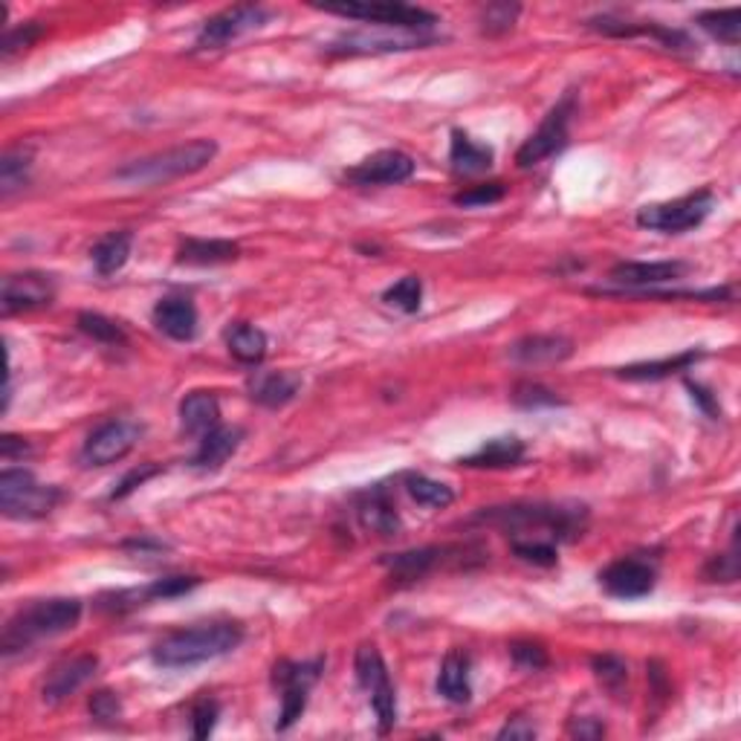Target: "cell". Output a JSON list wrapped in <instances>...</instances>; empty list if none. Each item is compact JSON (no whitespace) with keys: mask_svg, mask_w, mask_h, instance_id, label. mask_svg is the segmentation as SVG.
Masks as SVG:
<instances>
[{"mask_svg":"<svg viewBox=\"0 0 741 741\" xmlns=\"http://www.w3.org/2000/svg\"><path fill=\"white\" fill-rule=\"evenodd\" d=\"M243 643V625L235 620H212V623H198L189 629H177L166 634L163 641L154 643L151 658L157 667L183 669L198 667L206 660L224 658Z\"/></svg>","mask_w":741,"mask_h":741,"instance_id":"6da1fadb","label":"cell"},{"mask_svg":"<svg viewBox=\"0 0 741 741\" xmlns=\"http://www.w3.org/2000/svg\"><path fill=\"white\" fill-rule=\"evenodd\" d=\"M82 620V602L73 597H52V600H38L33 606L21 608L3 629L0 649L3 655L29 649L33 643L59 637V634L75 629Z\"/></svg>","mask_w":741,"mask_h":741,"instance_id":"7a4b0ae2","label":"cell"},{"mask_svg":"<svg viewBox=\"0 0 741 741\" xmlns=\"http://www.w3.org/2000/svg\"><path fill=\"white\" fill-rule=\"evenodd\" d=\"M585 507H565V504H507V507L481 510L475 522L501 527L510 534H536L548 530L553 539H574L585 530Z\"/></svg>","mask_w":741,"mask_h":741,"instance_id":"3957f363","label":"cell"},{"mask_svg":"<svg viewBox=\"0 0 741 741\" xmlns=\"http://www.w3.org/2000/svg\"><path fill=\"white\" fill-rule=\"evenodd\" d=\"M217 157V142L215 140H192L175 148L159 151L151 157L134 159L117 171L119 183L128 186H159L180 180V177H192Z\"/></svg>","mask_w":741,"mask_h":741,"instance_id":"277c9868","label":"cell"},{"mask_svg":"<svg viewBox=\"0 0 741 741\" xmlns=\"http://www.w3.org/2000/svg\"><path fill=\"white\" fill-rule=\"evenodd\" d=\"M64 499L59 487H44L26 469L0 473V510L9 518H44Z\"/></svg>","mask_w":741,"mask_h":741,"instance_id":"5b68a950","label":"cell"},{"mask_svg":"<svg viewBox=\"0 0 741 741\" xmlns=\"http://www.w3.org/2000/svg\"><path fill=\"white\" fill-rule=\"evenodd\" d=\"M713 208H716V194L709 189H698V192L686 194V198H678V201L643 206L637 212V226L664 235L690 232V229L707 220Z\"/></svg>","mask_w":741,"mask_h":741,"instance_id":"8992f818","label":"cell"},{"mask_svg":"<svg viewBox=\"0 0 741 741\" xmlns=\"http://www.w3.org/2000/svg\"><path fill=\"white\" fill-rule=\"evenodd\" d=\"M354 669H357L359 686L368 692L371 707H374L377 718H380V733H389L397 725V695H394V683L389 678L385 660L380 655L374 643H362L354 658Z\"/></svg>","mask_w":741,"mask_h":741,"instance_id":"52a82bcc","label":"cell"},{"mask_svg":"<svg viewBox=\"0 0 741 741\" xmlns=\"http://www.w3.org/2000/svg\"><path fill=\"white\" fill-rule=\"evenodd\" d=\"M331 15L354 17L380 29H403V33H426L438 24V15L429 9L408 3H345V7H322Z\"/></svg>","mask_w":741,"mask_h":741,"instance_id":"ba28073f","label":"cell"},{"mask_svg":"<svg viewBox=\"0 0 741 741\" xmlns=\"http://www.w3.org/2000/svg\"><path fill=\"white\" fill-rule=\"evenodd\" d=\"M325 669V660H308V664H292V660H278L273 669V683L282 686V718L278 730H290L308 707L310 686L319 681Z\"/></svg>","mask_w":741,"mask_h":741,"instance_id":"9c48e42d","label":"cell"},{"mask_svg":"<svg viewBox=\"0 0 741 741\" xmlns=\"http://www.w3.org/2000/svg\"><path fill=\"white\" fill-rule=\"evenodd\" d=\"M270 21V12L259 3H241V7H229L224 12H217L215 17H208L203 24L194 50H220L226 44L238 41L241 35L261 29Z\"/></svg>","mask_w":741,"mask_h":741,"instance_id":"30bf717a","label":"cell"},{"mask_svg":"<svg viewBox=\"0 0 741 741\" xmlns=\"http://www.w3.org/2000/svg\"><path fill=\"white\" fill-rule=\"evenodd\" d=\"M571 117H574V96L567 93L565 99L559 101L557 108L550 110L548 117H545V122L536 128L534 134L527 136L525 145L518 148L516 166L518 168H534V166H539L541 159L553 157L557 151L565 148Z\"/></svg>","mask_w":741,"mask_h":741,"instance_id":"8fae6325","label":"cell"},{"mask_svg":"<svg viewBox=\"0 0 741 741\" xmlns=\"http://www.w3.org/2000/svg\"><path fill=\"white\" fill-rule=\"evenodd\" d=\"M142 429L131 420H108L101 423L99 429H93L91 438L84 441L82 458L87 467H108V464H117L134 450L136 441H140Z\"/></svg>","mask_w":741,"mask_h":741,"instance_id":"7c38bea8","label":"cell"},{"mask_svg":"<svg viewBox=\"0 0 741 741\" xmlns=\"http://www.w3.org/2000/svg\"><path fill=\"white\" fill-rule=\"evenodd\" d=\"M415 175V159L408 157L406 151L385 148L366 157L359 166L345 171V180L350 186H397L406 183L408 177Z\"/></svg>","mask_w":741,"mask_h":741,"instance_id":"4fadbf2b","label":"cell"},{"mask_svg":"<svg viewBox=\"0 0 741 741\" xmlns=\"http://www.w3.org/2000/svg\"><path fill=\"white\" fill-rule=\"evenodd\" d=\"M655 583H658V571L643 559H617L600 574L602 591L617 600H641L655 591Z\"/></svg>","mask_w":741,"mask_h":741,"instance_id":"5bb4252c","label":"cell"},{"mask_svg":"<svg viewBox=\"0 0 741 741\" xmlns=\"http://www.w3.org/2000/svg\"><path fill=\"white\" fill-rule=\"evenodd\" d=\"M56 299V284L50 275L41 273H17L3 278V290H0V308L7 316L12 313H24V310L50 308Z\"/></svg>","mask_w":741,"mask_h":741,"instance_id":"9a60e30c","label":"cell"},{"mask_svg":"<svg viewBox=\"0 0 741 741\" xmlns=\"http://www.w3.org/2000/svg\"><path fill=\"white\" fill-rule=\"evenodd\" d=\"M432 35L423 33H403V29H385L383 33H350L342 35L334 44V52L345 56H357V52H397V50H415L432 44Z\"/></svg>","mask_w":741,"mask_h":741,"instance_id":"2e32d148","label":"cell"},{"mask_svg":"<svg viewBox=\"0 0 741 741\" xmlns=\"http://www.w3.org/2000/svg\"><path fill=\"white\" fill-rule=\"evenodd\" d=\"M99 669V658L96 655H79V658H68L56 664L44 681V701L47 704H61L64 698H70L73 692H79L84 683L91 681L93 674Z\"/></svg>","mask_w":741,"mask_h":741,"instance_id":"e0dca14e","label":"cell"},{"mask_svg":"<svg viewBox=\"0 0 741 741\" xmlns=\"http://www.w3.org/2000/svg\"><path fill=\"white\" fill-rule=\"evenodd\" d=\"M690 273V264L683 261H623V264H614L608 278L614 284H623V287H652V284H667L678 282L683 275Z\"/></svg>","mask_w":741,"mask_h":741,"instance_id":"ac0fdd59","label":"cell"},{"mask_svg":"<svg viewBox=\"0 0 741 741\" xmlns=\"http://www.w3.org/2000/svg\"><path fill=\"white\" fill-rule=\"evenodd\" d=\"M154 325L177 342H192L198 336V308L186 296H168L154 308Z\"/></svg>","mask_w":741,"mask_h":741,"instance_id":"d6986e66","label":"cell"},{"mask_svg":"<svg viewBox=\"0 0 741 741\" xmlns=\"http://www.w3.org/2000/svg\"><path fill=\"white\" fill-rule=\"evenodd\" d=\"M357 518L368 534L383 536V539H389V536H394L401 530L397 507H394V501L389 499V492H385L383 487H371V490L357 501Z\"/></svg>","mask_w":741,"mask_h":741,"instance_id":"ffe728a7","label":"cell"},{"mask_svg":"<svg viewBox=\"0 0 741 741\" xmlns=\"http://www.w3.org/2000/svg\"><path fill=\"white\" fill-rule=\"evenodd\" d=\"M571 354H574V342L553 334L525 336V339L510 345V357L522 362V366H553V362H562Z\"/></svg>","mask_w":741,"mask_h":741,"instance_id":"44dd1931","label":"cell"},{"mask_svg":"<svg viewBox=\"0 0 741 741\" xmlns=\"http://www.w3.org/2000/svg\"><path fill=\"white\" fill-rule=\"evenodd\" d=\"M241 441L243 429H238V426H215L212 432L201 438V446H198L192 464L198 469H220L238 452Z\"/></svg>","mask_w":741,"mask_h":741,"instance_id":"7402d4cb","label":"cell"},{"mask_svg":"<svg viewBox=\"0 0 741 741\" xmlns=\"http://www.w3.org/2000/svg\"><path fill=\"white\" fill-rule=\"evenodd\" d=\"M241 255V247L235 241H220V238H186L177 247V261L192 264V267H215V264H229Z\"/></svg>","mask_w":741,"mask_h":741,"instance_id":"603a6c76","label":"cell"},{"mask_svg":"<svg viewBox=\"0 0 741 741\" xmlns=\"http://www.w3.org/2000/svg\"><path fill=\"white\" fill-rule=\"evenodd\" d=\"M594 29H600V33L606 35H620V38H632V35H649V38H655L658 44H664L667 50H692V41L686 38L683 33H678V29H667V26H658V24H641V26H632L625 24V21H614V17H594L591 24Z\"/></svg>","mask_w":741,"mask_h":741,"instance_id":"cb8c5ba5","label":"cell"},{"mask_svg":"<svg viewBox=\"0 0 741 741\" xmlns=\"http://www.w3.org/2000/svg\"><path fill=\"white\" fill-rule=\"evenodd\" d=\"M252 401L267 408H282L301 392V374L296 371H267L259 374L250 385Z\"/></svg>","mask_w":741,"mask_h":741,"instance_id":"d4e9b609","label":"cell"},{"mask_svg":"<svg viewBox=\"0 0 741 741\" xmlns=\"http://www.w3.org/2000/svg\"><path fill=\"white\" fill-rule=\"evenodd\" d=\"M525 452V443L513 438V434H507V438H492V441H487L481 450L467 455L461 464L473 469H507L522 464Z\"/></svg>","mask_w":741,"mask_h":741,"instance_id":"484cf974","label":"cell"},{"mask_svg":"<svg viewBox=\"0 0 741 741\" xmlns=\"http://www.w3.org/2000/svg\"><path fill=\"white\" fill-rule=\"evenodd\" d=\"M438 692L450 704H467L473 698V683H469V655L461 649H452L441 664L438 674Z\"/></svg>","mask_w":741,"mask_h":741,"instance_id":"4316f807","label":"cell"},{"mask_svg":"<svg viewBox=\"0 0 741 741\" xmlns=\"http://www.w3.org/2000/svg\"><path fill=\"white\" fill-rule=\"evenodd\" d=\"M180 423L189 434H206L220 426V403L212 392L186 394L180 403Z\"/></svg>","mask_w":741,"mask_h":741,"instance_id":"83f0119b","label":"cell"},{"mask_svg":"<svg viewBox=\"0 0 741 741\" xmlns=\"http://www.w3.org/2000/svg\"><path fill=\"white\" fill-rule=\"evenodd\" d=\"M450 553V548H420V550H406V553H394L392 559H385V565L392 571L394 579H403V583H415L420 576H426L432 567H438L443 562V557Z\"/></svg>","mask_w":741,"mask_h":741,"instance_id":"f1b7e54d","label":"cell"},{"mask_svg":"<svg viewBox=\"0 0 741 741\" xmlns=\"http://www.w3.org/2000/svg\"><path fill=\"white\" fill-rule=\"evenodd\" d=\"M131 243H134V238H131V232H126V229H122V232L105 235V238H99V241L93 243L91 259L96 273L113 275L126 267L128 259H131Z\"/></svg>","mask_w":741,"mask_h":741,"instance_id":"f546056e","label":"cell"},{"mask_svg":"<svg viewBox=\"0 0 741 741\" xmlns=\"http://www.w3.org/2000/svg\"><path fill=\"white\" fill-rule=\"evenodd\" d=\"M452 168L458 175H478V171H487L492 166V148L490 145H481L475 142L473 136L464 134V131H452V148H450Z\"/></svg>","mask_w":741,"mask_h":741,"instance_id":"4dcf8cb0","label":"cell"},{"mask_svg":"<svg viewBox=\"0 0 741 741\" xmlns=\"http://www.w3.org/2000/svg\"><path fill=\"white\" fill-rule=\"evenodd\" d=\"M226 345H229V354L243 366H259L261 359L267 357V334L261 327L247 325V322L229 327Z\"/></svg>","mask_w":741,"mask_h":741,"instance_id":"1f68e13d","label":"cell"},{"mask_svg":"<svg viewBox=\"0 0 741 741\" xmlns=\"http://www.w3.org/2000/svg\"><path fill=\"white\" fill-rule=\"evenodd\" d=\"M704 357L701 350H686V354H678V357H667V359H655V362H641V366H629L620 368L617 377L623 380H664V377H672L678 371H686L692 362H698Z\"/></svg>","mask_w":741,"mask_h":741,"instance_id":"d6a6232c","label":"cell"},{"mask_svg":"<svg viewBox=\"0 0 741 741\" xmlns=\"http://www.w3.org/2000/svg\"><path fill=\"white\" fill-rule=\"evenodd\" d=\"M406 490L408 495H411L417 504H423V507L443 510L455 501V492H452L446 483L434 481V478H426V475L420 473L406 475Z\"/></svg>","mask_w":741,"mask_h":741,"instance_id":"836d02e7","label":"cell"},{"mask_svg":"<svg viewBox=\"0 0 741 741\" xmlns=\"http://www.w3.org/2000/svg\"><path fill=\"white\" fill-rule=\"evenodd\" d=\"M29 163H33V148H9L0 159V194L9 198L17 189H24L26 171H29Z\"/></svg>","mask_w":741,"mask_h":741,"instance_id":"e575fe53","label":"cell"},{"mask_svg":"<svg viewBox=\"0 0 741 741\" xmlns=\"http://www.w3.org/2000/svg\"><path fill=\"white\" fill-rule=\"evenodd\" d=\"M698 26L704 33L725 44H739L741 38V9H713V12H701Z\"/></svg>","mask_w":741,"mask_h":741,"instance_id":"d590c367","label":"cell"},{"mask_svg":"<svg viewBox=\"0 0 741 741\" xmlns=\"http://www.w3.org/2000/svg\"><path fill=\"white\" fill-rule=\"evenodd\" d=\"M75 325H79V331H82L84 336H91V339L101 342V345H126L128 342L122 325H117L113 319L101 316V313H91V310H87V313H79Z\"/></svg>","mask_w":741,"mask_h":741,"instance_id":"8d00e7d4","label":"cell"},{"mask_svg":"<svg viewBox=\"0 0 741 741\" xmlns=\"http://www.w3.org/2000/svg\"><path fill=\"white\" fill-rule=\"evenodd\" d=\"M383 301L389 308L401 310V313H417L423 304V282L417 275H406L397 284H392L383 292Z\"/></svg>","mask_w":741,"mask_h":741,"instance_id":"74e56055","label":"cell"},{"mask_svg":"<svg viewBox=\"0 0 741 741\" xmlns=\"http://www.w3.org/2000/svg\"><path fill=\"white\" fill-rule=\"evenodd\" d=\"M198 585H201V576H163L157 583H151L148 588L136 591L134 600H175V597L189 594Z\"/></svg>","mask_w":741,"mask_h":741,"instance_id":"f35d334b","label":"cell"},{"mask_svg":"<svg viewBox=\"0 0 741 741\" xmlns=\"http://www.w3.org/2000/svg\"><path fill=\"white\" fill-rule=\"evenodd\" d=\"M591 669L594 674H597V681H600L611 695H620V692H623L625 681H629V667H625L623 658H617V655H600V658L591 660Z\"/></svg>","mask_w":741,"mask_h":741,"instance_id":"ab89813d","label":"cell"},{"mask_svg":"<svg viewBox=\"0 0 741 741\" xmlns=\"http://www.w3.org/2000/svg\"><path fill=\"white\" fill-rule=\"evenodd\" d=\"M518 12H522V7L518 3H490V7L481 9V33L483 35H501L507 33V29H513V24H516Z\"/></svg>","mask_w":741,"mask_h":741,"instance_id":"60d3db41","label":"cell"},{"mask_svg":"<svg viewBox=\"0 0 741 741\" xmlns=\"http://www.w3.org/2000/svg\"><path fill=\"white\" fill-rule=\"evenodd\" d=\"M513 553L530 565H557V548L548 539H513Z\"/></svg>","mask_w":741,"mask_h":741,"instance_id":"b9f144b4","label":"cell"},{"mask_svg":"<svg viewBox=\"0 0 741 741\" xmlns=\"http://www.w3.org/2000/svg\"><path fill=\"white\" fill-rule=\"evenodd\" d=\"M44 35V26L41 24H24L17 26V29H9L7 35H3V44H0V52H3V59H12L15 52L21 50H29L38 38Z\"/></svg>","mask_w":741,"mask_h":741,"instance_id":"7bdbcfd3","label":"cell"},{"mask_svg":"<svg viewBox=\"0 0 741 741\" xmlns=\"http://www.w3.org/2000/svg\"><path fill=\"white\" fill-rule=\"evenodd\" d=\"M504 194H507V189H504V183H481V186H473V189H467V192L455 194V203L458 206H492V203L504 201Z\"/></svg>","mask_w":741,"mask_h":741,"instance_id":"ee69618b","label":"cell"},{"mask_svg":"<svg viewBox=\"0 0 741 741\" xmlns=\"http://www.w3.org/2000/svg\"><path fill=\"white\" fill-rule=\"evenodd\" d=\"M87 709L96 721H119L122 718V701H119L117 692L110 690H99L93 692L91 701H87Z\"/></svg>","mask_w":741,"mask_h":741,"instance_id":"f6af8a7d","label":"cell"},{"mask_svg":"<svg viewBox=\"0 0 741 741\" xmlns=\"http://www.w3.org/2000/svg\"><path fill=\"white\" fill-rule=\"evenodd\" d=\"M513 403L516 406H525V408H539V406H559V397L550 389H541V385H534V383H522L516 385V392H513Z\"/></svg>","mask_w":741,"mask_h":741,"instance_id":"bcb514c9","label":"cell"},{"mask_svg":"<svg viewBox=\"0 0 741 741\" xmlns=\"http://www.w3.org/2000/svg\"><path fill=\"white\" fill-rule=\"evenodd\" d=\"M704 574H707L709 583H736V579H739V557H736V545L730 548V553L713 559Z\"/></svg>","mask_w":741,"mask_h":741,"instance_id":"7dc6e473","label":"cell"},{"mask_svg":"<svg viewBox=\"0 0 741 741\" xmlns=\"http://www.w3.org/2000/svg\"><path fill=\"white\" fill-rule=\"evenodd\" d=\"M510 655L522 669H545L548 667V652L541 649L539 643H513Z\"/></svg>","mask_w":741,"mask_h":741,"instance_id":"c3c4849f","label":"cell"},{"mask_svg":"<svg viewBox=\"0 0 741 741\" xmlns=\"http://www.w3.org/2000/svg\"><path fill=\"white\" fill-rule=\"evenodd\" d=\"M217 716H220V707H217L215 701H208V698L201 701V704L192 709L194 739H208L217 725Z\"/></svg>","mask_w":741,"mask_h":741,"instance_id":"681fc988","label":"cell"},{"mask_svg":"<svg viewBox=\"0 0 741 741\" xmlns=\"http://www.w3.org/2000/svg\"><path fill=\"white\" fill-rule=\"evenodd\" d=\"M159 473V467L157 464H142V467H136V469H131V473L122 478V481L117 483V490L110 492V499L113 501H119V499H126V495H131V492L136 490V487H142V483L148 481V478H154V475Z\"/></svg>","mask_w":741,"mask_h":741,"instance_id":"f907efd6","label":"cell"},{"mask_svg":"<svg viewBox=\"0 0 741 741\" xmlns=\"http://www.w3.org/2000/svg\"><path fill=\"white\" fill-rule=\"evenodd\" d=\"M567 733L576 736V739H600V736H606V727L600 721H594V718H574L571 727H567Z\"/></svg>","mask_w":741,"mask_h":741,"instance_id":"816d5d0a","label":"cell"},{"mask_svg":"<svg viewBox=\"0 0 741 741\" xmlns=\"http://www.w3.org/2000/svg\"><path fill=\"white\" fill-rule=\"evenodd\" d=\"M536 736V727L527 721V718H513V721H507L504 725V730L499 733V739H534Z\"/></svg>","mask_w":741,"mask_h":741,"instance_id":"f5cc1de1","label":"cell"},{"mask_svg":"<svg viewBox=\"0 0 741 741\" xmlns=\"http://www.w3.org/2000/svg\"><path fill=\"white\" fill-rule=\"evenodd\" d=\"M0 452H3V458L7 461L24 458L26 452H29V443H26L24 438H15V434H3V441H0Z\"/></svg>","mask_w":741,"mask_h":741,"instance_id":"db71d44e","label":"cell"},{"mask_svg":"<svg viewBox=\"0 0 741 741\" xmlns=\"http://www.w3.org/2000/svg\"><path fill=\"white\" fill-rule=\"evenodd\" d=\"M690 392H692V397L704 406V411H709V415L716 417V415H721V408H718V403L709 397V392H704L701 385H695V383H690Z\"/></svg>","mask_w":741,"mask_h":741,"instance_id":"11a10c76","label":"cell"}]
</instances>
